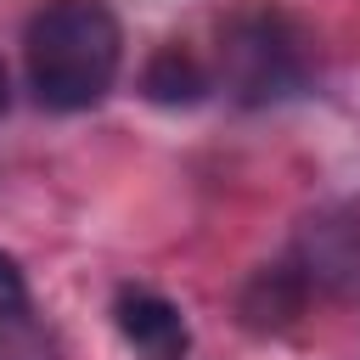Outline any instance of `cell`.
Listing matches in <instances>:
<instances>
[{"label": "cell", "mask_w": 360, "mask_h": 360, "mask_svg": "<svg viewBox=\"0 0 360 360\" xmlns=\"http://www.w3.org/2000/svg\"><path fill=\"white\" fill-rule=\"evenodd\" d=\"M112 326L135 360H186V349H191V326H186L180 304L152 287H124L112 298Z\"/></svg>", "instance_id": "obj_3"}, {"label": "cell", "mask_w": 360, "mask_h": 360, "mask_svg": "<svg viewBox=\"0 0 360 360\" xmlns=\"http://www.w3.org/2000/svg\"><path fill=\"white\" fill-rule=\"evenodd\" d=\"M6 96H11V90H6V62H0V112H6Z\"/></svg>", "instance_id": "obj_7"}, {"label": "cell", "mask_w": 360, "mask_h": 360, "mask_svg": "<svg viewBox=\"0 0 360 360\" xmlns=\"http://www.w3.org/2000/svg\"><path fill=\"white\" fill-rule=\"evenodd\" d=\"M28 309V281L17 270L11 253H0V315H22Z\"/></svg>", "instance_id": "obj_6"}, {"label": "cell", "mask_w": 360, "mask_h": 360, "mask_svg": "<svg viewBox=\"0 0 360 360\" xmlns=\"http://www.w3.org/2000/svg\"><path fill=\"white\" fill-rule=\"evenodd\" d=\"M304 309V276L287 270V264H264L248 287H242V321L253 332H281L292 326Z\"/></svg>", "instance_id": "obj_4"}, {"label": "cell", "mask_w": 360, "mask_h": 360, "mask_svg": "<svg viewBox=\"0 0 360 360\" xmlns=\"http://www.w3.org/2000/svg\"><path fill=\"white\" fill-rule=\"evenodd\" d=\"M141 90L158 107H197L208 96V68L191 56V45H163V51H152V62L141 73Z\"/></svg>", "instance_id": "obj_5"}, {"label": "cell", "mask_w": 360, "mask_h": 360, "mask_svg": "<svg viewBox=\"0 0 360 360\" xmlns=\"http://www.w3.org/2000/svg\"><path fill=\"white\" fill-rule=\"evenodd\" d=\"M28 84L51 112L96 107L124 62V28L107 0H45L22 34Z\"/></svg>", "instance_id": "obj_1"}, {"label": "cell", "mask_w": 360, "mask_h": 360, "mask_svg": "<svg viewBox=\"0 0 360 360\" xmlns=\"http://www.w3.org/2000/svg\"><path fill=\"white\" fill-rule=\"evenodd\" d=\"M219 68L242 101H281L304 84V39L270 6H242L219 34Z\"/></svg>", "instance_id": "obj_2"}]
</instances>
